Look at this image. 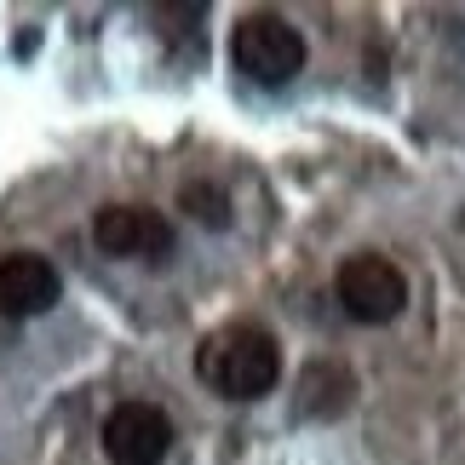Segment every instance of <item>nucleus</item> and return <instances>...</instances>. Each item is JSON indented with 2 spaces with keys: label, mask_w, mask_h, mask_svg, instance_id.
Returning a JSON list of instances; mask_svg holds the SVG:
<instances>
[{
  "label": "nucleus",
  "mask_w": 465,
  "mask_h": 465,
  "mask_svg": "<svg viewBox=\"0 0 465 465\" xmlns=\"http://www.w3.org/2000/svg\"><path fill=\"white\" fill-rule=\"evenodd\" d=\"M333 293H339V311L362 328H380V322L402 316L408 305V276L391 264L385 253H351L333 276Z\"/></svg>",
  "instance_id": "3"
},
{
  "label": "nucleus",
  "mask_w": 465,
  "mask_h": 465,
  "mask_svg": "<svg viewBox=\"0 0 465 465\" xmlns=\"http://www.w3.org/2000/svg\"><path fill=\"white\" fill-rule=\"evenodd\" d=\"M195 373H202L207 391H219L230 402H259L264 391H276V380H282V345L259 322H230V328L202 339Z\"/></svg>",
  "instance_id": "1"
},
{
  "label": "nucleus",
  "mask_w": 465,
  "mask_h": 465,
  "mask_svg": "<svg viewBox=\"0 0 465 465\" xmlns=\"http://www.w3.org/2000/svg\"><path fill=\"white\" fill-rule=\"evenodd\" d=\"M58 293H64V282L46 253H6L0 259V316L6 322L46 316L58 305Z\"/></svg>",
  "instance_id": "6"
},
{
  "label": "nucleus",
  "mask_w": 465,
  "mask_h": 465,
  "mask_svg": "<svg viewBox=\"0 0 465 465\" xmlns=\"http://www.w3.org/2000/svg\"><path fill=\"white\" fill-rule=\"evenodd\" d=\"M184 207L195 219H207V224H230V202L213 184H184Z\"/></svg>",
  "instance_id": "8"
},
{
  "label": "nucleus",
  "mask_w": 465,
  "mask_h": 465,
  "mask_svg": "<svg viewBox=\"0 0 465 465\" xmlns=\"http://www.w3.org/2000/svg\"><path fill=\"white\" fill-rule=\"evenodd\" d=\"M173 449V420L155 402H121L104 420V454L115 465H161Z\"/></svg>",
  "instance_id": "4"
},
{
  "label": "nucleus",
  "mask_w": 465,
  "mask_h": 465,
  "mask_svg": "<svg viewBox=\"0 0 465 465\" xmlns=\"http://www.w3.org/2000/svg\"><path fill=\"white\" fill-rule=\"evenodd\" d=\"M351 402V373L333 362L305 368V414H339Z\"/></svg>",
  "instance_id": "7"
},
{
  "label": "nucleus",
  "mask_w": 465,
  "mask_h": 465,
  "mask_svg": "<svg viewBox=\"0 0 465 465\" xmlns=\"http://www.w3.org/2000/svg\"><path fill=\"white\" fill-rule=\"evenodd\" d=\"M93 242L110 259H167L173 253V224L161 219L155 207L121 202V207H104L93 219Z\"/></svg>",
  "instance_id": "5"
},
{
  "label": "nucleus",
  "mask_w": 465,
  "mask_h": 465,
  "mask_svg": "<svg viewBox=\"0 0 465 465\" xmlns=\"http://www.w3.org/2000/svg\"><path fill=\"white\" fill-rule=\"evenodd\" d=\"M230 58L247 81L282 86L305 69V35H299L282 12H247L236 35H230Z\"/></svg>",
  "instance_id": "2"
}]
</instances>
